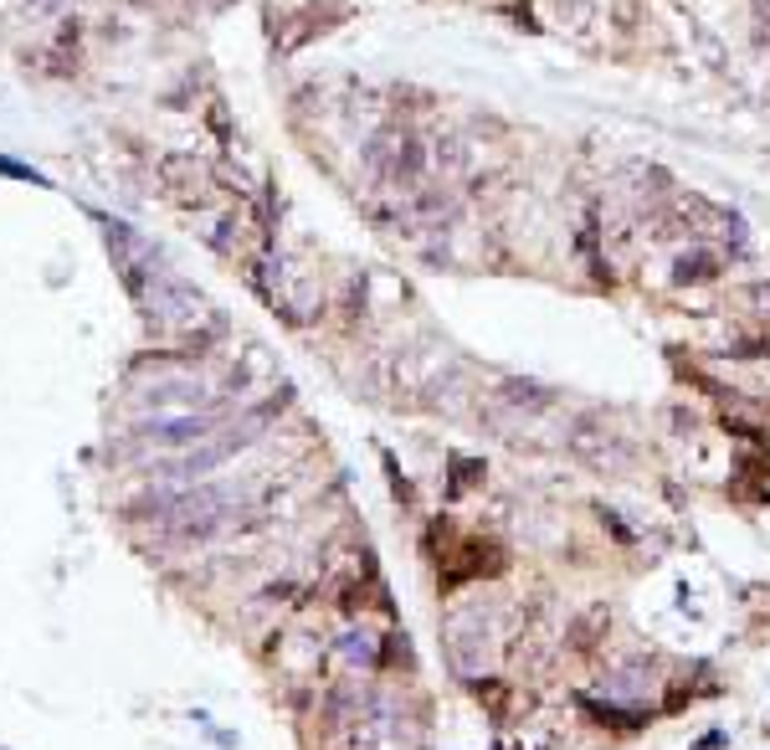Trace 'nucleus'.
Here are the masks:
<instances>
[{
	"instance_id": "nucleus-1",
	"label": "nucleus",
	"mask_w": 770,
	"mask_h": 750,
	"mask_svg": "<svg viewBox=\"0 0 770 750\" xmlns=\"http://www.w3.org/2000/svg\"><path fill=\"white\" fill-rule=\"evenodd\" d=\"M719 745H724V730H709V735L699 740V750H719Z\"/></svg>"
}]
</instances>
